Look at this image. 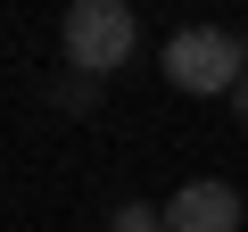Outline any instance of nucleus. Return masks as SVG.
Wrapping results in <instances>:
<instances>
[{"label": "nucleus", "mask_w": 248, "mask_h": 232, "mask_svg": "<svg viewBox=\"0 0 248 232\" xmlns=\"http://www.w3.org/2000/svg\"><path fill=\"white\" fill-rule=\"evenodd\" d=\"M157 66H166V83L190 91V99H232V91L248 83V42L223 33V25H182V33L157 50Z\"/></svg>", "instance_id": "1"}, {"label": "nucleus", "mask_w": 248, "mask_h": 232, "mask_svg": "<svg viewBox=\"0 0 248 232\" xmlns=\"http://www.w3.org/2000/svg\"><path fill=\"white\" fill-rule=\"evenodd\" d=\"M58 33H66V66H83L91 83H99V75H116L124 58L141 50V17L124 9V0H75Z\"/></svg>", "instance_id": "2"}, {"label": "nucleus", "mask_w": 248, "mask_h": 232, "mask_svg": "<svg viewBox=\"0 0 248 232\" xmlns=\"http://www.w3.org/2000/svg\"><path fill=\"white\" fill-rule=\"evenodd\" d=\"M166 232H240V191L215 182V174L182 182V191L166 199Z\"/></svg>", "instance_id": "3"}, {"label": "nucleus", "mask_w": 248, "mask_h": 232, "mask_svg": "<svg viewBox=\"0 0 248 232\" xmlns=\"http://www.w3.org/2000/svg\"><path fill=\"white\" fill-rule=\"evenodd\" d=\"M108 232H166V207H141V199H133V207L108 215Z\"/></svg>", "instance_id": "4"}, {"label": "nucleus", "mask_w": 248, "mask_h": 232, "mask_svg": "<svg viewBox=\"0 0 248 232\" xmlns=\"http://www.w3.org/2000/svg\"><path fill=\"white\" fill-rule=\"evenodd\" d=\"M232 116H240V125H248V83H240V91H232Z\"/></svg>", "instance_id": "5"}, {"label": "nucleus", "mask_w": 248, "mask_h": 232, "mask_svg": "<svg viewBox=\"0 0 248 232\" xmlns=\"http://www.w3.org/2000/svg\"><path fill=\"white\" fill-rule=\"evenodd\" d=\"M240 42H248V33H240Z\"/></svg>", "instance_id": "6"}]
</instances>
